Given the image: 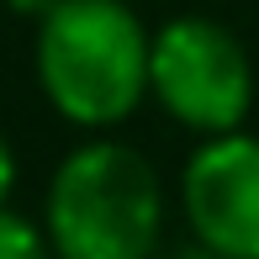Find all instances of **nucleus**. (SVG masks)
<instances>
[{
	"instance_id": "obj_1",
	"label": "nucleus",
	"mask_w": 259,
	"mask_h": 259,
	"mask_svg": "<svg viewBox=\"0 0 259 259\" xmlns=\"http://www.w3.org/2000/svg\"><path fill=\"white\" fill-rule=\"evenodd\" d=\"M37 85L69 127L106 133L154 90V32L122 0H58L37 21Z\"/></svg>"
},
{
	"instance_id": "obj_2",
	"label": "nucleus",
	"mask_w": 259,
	"mask_h": 259,
	"mask_svg": "<svg viewBox=\"0 0 259 259\" xmlns=\"http://www.w3.org/2000/svg\"><path fill=\"white\" fill-rule=\"evenodd\" d=\"M42 233L58 259H159L164 185L154 164L116 138H90L53 169Z\"/></svg>"
},
{
	"instance_id": "obj_3",
	"label": "nucleus",
	"mask_w": 259,
	"mask_h": 259,
	"mask_svg": "<svg viewBox=\"0 0 259 259\" xmlns=\"http://www.w3.org/2000/svg\"><path fill=\"white\" fill-rule=\"evenodd\" d=\"M154 96L201 138L243 133L254 106V64L211 16H175L154 32Z\"/></svg>"
},
{
	"instance_id": "obj_4",
	"label": "nucleus",
	"mask_w": 259,
	"mask_h": 259,
	"mask_svg": "<svg viewBox=\"0 0 259 259\" xmlns=\"http://www.w3.org/2000/svg\"><path fill=\"white\" fill-rule=\"evenodd\" d=\"M180 201L196 243L228 259H259V138H206L180 175Z\"/></svg>"
},
{
	"instance_id": "obj_5",
	"label": "nucleus",
	"mask_w": 259,
	"mask_h": 259,
	"mask_svg": "<svg viewBox=\"0 0 259 259\" xmlns=\"http://www.w3.org/2000/svg\"><path fill=\"white\" fill-rule=\"evenodd\" d=\"M48 249H53V243H48V233H42V228H32V222L21 217L16 206L0 217V259H53Z\"/></svg>"
},
{
	"instance_id": "obj_6",
	"label": "nucleus",
	"mask_w": 259,
	"mask_h": 259,
	"mask_svg": "<svg viewBox=\"0 0 259 259\" xmlns=\"http://www.w3.org/2000/svg\"><path fill=\"white\" fill-rule=\"evenodd\" d=\"M159 259H228V254L206 249V243H180V249H159Z\"/></svg>"
},
{
	"instance_id": "obj_7",
	"label": "nucleus",
	"mask_w": 259,
	"mask_h": 259,
	"mask_svg": "<svg viewBox=\"0 0 259 259\" xmlns=\"http://www.w3.org/2000/svg\"><path fill=\"white\" fill-rule=\"evenodd\" d=\"M11 6H16L21 16H32V21H42V16H48V11L58 6V0H11Z\"/></svg>"
}]
</instances>
